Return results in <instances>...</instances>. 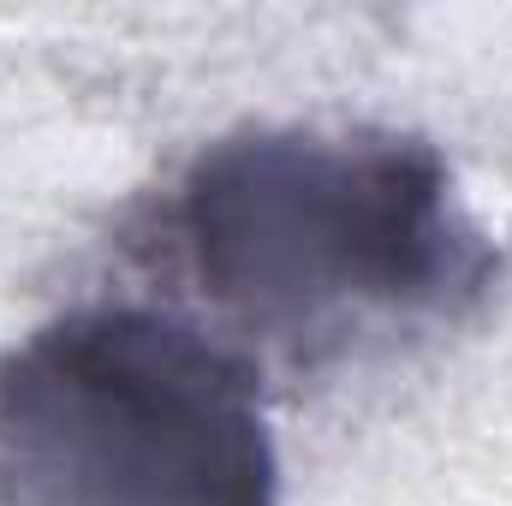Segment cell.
<instances>
[{
	"instance_id": "obj_1",
	"label": "cell",
	"mask_w": 512,
	"mask_h": 506,
	"mask_svg": "<svg viewBox=\"0 0 512 506\" xmlns=\"http://www.w3.org/2000/svg\"><path fill=\"white\" fill-rule=\"evenodd\" d=\"M447 191V161L411 137L245 131L185 167L167 233L245 340L310 358L489 280L495 256Z\"/></svg>"
},
{
	"instance_id": "obj_2",
	"label": "cell",
	"mask_w": 512,
	"mask_h": 506,
	"mask_svg": "<svg viewBox=\"0 0 512 506\" xmlns=\"http://www.w3.org/2000/svg\"><path fill=\"white\" fill-rule=\"evenodd\" d=\"M256 364L173 310L90 304L0 358V506H274Z\"/></svg>"
}]
</instances>
